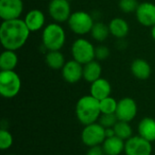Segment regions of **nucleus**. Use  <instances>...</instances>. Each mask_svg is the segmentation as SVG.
Segmentation results:
<instances>
[{"mask_svg": "<svg viewBox=\"0 0 155 155\" xmlns=\"http://www.w3.org/2000/svg\"><path fill=\"white\" fill-rule=\"evenodd\" d=\"M30 30L24 19L3 21L0 25V41L5 50L16 51L27 42Z\"/></svg>", "mask_w": 155, "mask_h": 155, "instance_id": "obj_1", "label": "nucleus"}, {"mask_svg": "<svg viewBox=\"0 0 155 155\" xmlns=\"http://www.w3.org/2000/svg\"><path fill=\"white\" fill-rule=\"evenodd\" d=\"M75 114L77 120L84 125L96 123L102 114L100 101L91 94L81 97L76 103Z\"/></svg>", "mask_w": 155, "mask_h": 155, "instance_id": "obj_2", "label": "nucleus"}, {"mask_svg": "<svg viewBox=\"0 0 155 155\" xmlns=\"http://www.w3.org/2000/svg\"><path fill=\"white\" fill-rule=\"evenodd\" d=\"M66 41V34L58 23L45 25L42 32V45L47 51H60Z\"/></svg>", "mask_w": 155, "mask_h": 155, "instance_id": "obj_3", "label": "nucleus"}, {"mask_svg": "<svg viewBox=\"0 0 155 155\" xmlns=\"http://www.w3.org/2000/svg\"><path fill=\"white\" fill-rule=\"evenodd\" d=\"M95 23L93 15L85 11H75L72 13L67 24L70 30L78 35H84L91 33Z\"/></svg>", "mask_w": 155, "mask_h": 155, "instance_id": "obj_4", "label": "nucleus"}, {"mask_svg": "<svg viewBox=\"0 0 155 155\" xmlns=\"http://www.w3.org/2000/svg\"><path fill=\"white\" fill-rule=\"evenodd\" d=\"M21 79L15 70L0 72V94L5 98H14L21 89Z\"/></svg>", "mask_w": 155, "mask_h": 155, "instance_id": "obj_5", "label": "nucleus"}, {"mask_svg": "<svg viewBox=\"0 0 155 155\" xmlns=\"http://www.w3.org/2000/svg\"><path fill=\"white\" fill-rule=\"evenodd\" d=\"M71 53L73 59L84 65L95 59V47L85 38H77L72 45Z\"/></svg>", "mask_w": 155, "mask_h": 155, "instance_id": "obj_6", "label": "nucleus"}, {"mask_svg": "<svg viewBox=\"0 0 155 155\" xmlns=\"http://www.w3.org/2000/svg\"><path fill=\"white\" fill-rule=\"evenodd\" d=\"M105 139V128L99 123L84 125L81 134V140L83 143L89 148L102 145Z\"/></svg>", "mask_w": 155, "mask_h": 155, "instance_id": "obj_7", "label": "nucleus"}, {"mask_svg": "<svg viewBox=\"0 0 155 155\" xmlns=\"http://www.w3.org/2000/svg\"><path fill=\"white\" fill-rule=\"evenodd\" d=\"M48 14L55 23L67 22L72 15L70 2L68 0H51L48 5Z\"/></svg>", "mask_w": 155, "mask_h": 155, "instance_id": "obj_8", "label": "nucleus"}, {"mask_svg": "<svg viewBox=\"0 0 155 155\" xmlns=\"http://www.w3.org/2000/svg\"><path fill=\"white\" fill-rule=\"evenodd\" d=\"M153 153L152 143L140 135L132 136L125 141V155H151Z\"/></svg>", "mask_w": 155, "mask_h": 155, "instance_id": "obj_9", "label": "nucleus"}, {"mask_svg": "<svg viewBox=\"0 0 155 155\" xmlns=\"http://www.w3.org/2000/svg\"><path fill=\"white\" fill-rule=\"evenodd\" d=\"M23 11V0H0V17L3 21L18 19Z\"/></svg>", "mask_w": 155, "mask_h": 155, "instance_id": "obj_10", "label": "nucleus"}, {"mask_svg": "<svg viewBox=\"0 0 155 155\" xmlns=\"http://www.w3.org/2000/svg\"><path fill=\"white\" fill-rule=\"evenodd\" d=\"M137 111L136 102L131 97H124L118 101L115 114L119 121L130 123L136 117Z\"/></svg>", "mask_w": 155, "mask_h": 155, "instance_id": "obj_11", "label": "nucleus"}, {"mask_svg": "<svg viewBox=\"0 0 155 155\" xmlns=\"http://www.w3.org/2000/svg\"><path fill=\"white\" fill-rule=\"evenodd\" d=\"M137 21L143 26L152 27L155 25V5L151 2L139 4L135 12Z\"/></svg>", "mask_w": 155, "mask_h": 155, "instance_id": "obj_12", "label": "nucleus"}, {"mask_svg": "<svg viewBox=\"0 0 155 155\" xmlns=\"http://www.w3.org/2000/svg\"><path fill=\"white\" fill-rule=\"evenodd\" d=\"M61 70L64 80L69 84H76L83 78L84 65L74 59L67 61Z\"/></svg>", "mask_w": 155, "mask_h": 155, "instance_id": "obj_13", "label": "nucleus"}, {"mask_svg": "<svg viewBox=\"0 0 155 155\" xmlns=\"http://www.w3.org/2000/svg\"><path fill=\"white\" fill-rule=\"evenodd\" d=\"M24 21L30 32H37L44 28L45 15L39 9H32L25 15Z\"/></svg>", "mask_w": 155, "mask_h": 155, "instance_id": "obj_14", "label": "nucleus"}, {"mask_svg": "<svg viewBox=\"0 0 155 155\" xmlns=\"http://www.w3.org/2000/svg\"><path fill=\"white\" fill-rule=\"evenodd\" d=\"M111 92H112L111 84L105 78L101 77L91 84L90 94L99 101L110 96Z\"/></svg>", "mask_w": 155, "mask_h": 155, "instance_id": "obj_15", "label": "nucleus"}, {"mask_svg": "<svg viewBox=\"0 0 155 155\" xmlns=\"http://www.w3.org/2000/svg\"><path fill=\"white\" fill-rule=\"evenodd\" d=\"M131 72L139 80H146L151 76L152 68L150 64L142 58H137L131 64Z\"/></svg>", "mask_w": 155, "mask_h": 155, "instance_id": "obj_16", "label": "nucleus"}, {"mask_svg": "<svg viewBox=\"0 0 155 155\" xmlns=\"http://www.w3.org/2000/svg\"><path fill=\"white\" fill-rule=\"evenodd\" d=\"M110 34L117 39H124L129 34L130 27L127 21L121 17H115L109 23Z\"/></svg>", "mask_w": 155, "mask_h": 155, "instance_id": "obj_17", "label": "nucleus"}, {"mask_svg": "<svg viewBox=\"0 0 155 155\" xmlns=\"http://www.w3.org/2000/svg\"><path fill=\"white\" fill-rule=\"evenodd\" d=\"M125 141L117 136L106 138L102 144L105 155H120L124 152Z\"/></svg>", "mask_w": 155, "mask_h": 155, "instance_id": "obj_18", "label": "nucleus"}, {"mask_svg": "<svg viewBox=\"0 0 155 155\" xmlns=\"http://www.w3.org/2000/svg\"><path fill=\"white\" fill-rule=\"evenodd\" d=\"M138 133L141 137L153 143L155 141V119L152 117L143 118L138 124Z\"/></svg>", "mask_w": 155, "mask_h": 155, "instance_id": "obj_19", "label": "nucleus"}, {"mask_svg": "<svg viewBox=\"0 0 155 155\" xmlns=\"http://www.w3.org/2000/svg\"><path fill=\"white\" fill-rule=\"evenodd\" d=\"M102 71H103L102 65L100 64L99 61L94 59V60H93V61H91L88 64L84 65L83 78L86 82L92 84L94 81L101 78Z\"/></svg>", "mask_w": 155, "mask_h": 155, "instance_id": "obj_20", "label": "nucleus"}, {"mask_svg": "<svg viewBox=\"0 0 155 155\" xmlns=\"http://www.w3.org/2000/svg\"><path fill=\"white\" fill-rule=\"evenodd\" d=\"M18 64V56L15 51L5 50L0 55V69L1 71L15 70Z\"/></svg>", "mask_w": 155, "mask_h": 155, "instance_id": "obj_21", "label": "nucleus"}, {"mask_svg": "<svg viewBox=\"0 0 155 155\" xmlns=\"http://www.w3.org/2000/svg\"><path fill=\"white\" fill-rule=\"evenodd\" d=\"M45 63L51 69L59 70L65 64V58L60 51H48L45 54Z\"/></svg>", "mask_w": 155, "mask_h": 155, "instance_id": "obj_22", "label": "nucleus"}, {"mask_svg": "<svg viewBox=\"0 0 155 155\" xmlns=\"http://www.w3.org/2000/svg\"><path fill=\"white\" fill-rule=\"evenodd\" d=\"M91 35L92 37L97 41V42H104L105 41L110 34V29L109 25L104 24V22L101 21H96L94 24V26L91 30Z\"/></svg>", "mask_w": 155, "mask_h": 155, "instance_id": "obj_23", "label": "nucleus"}, {"mask_svg": "<svg viewBox=\"0 0 155 155\" xmlns=\"http://www.w3.org/2000/svg\"><path fill=\"white\" fill-rule=\"evenodd\" d=\"M114 129L115 132V136L121 138L124 141H126L133 136V129L127 122L118 121L114 126Z\"/></svg>", "mask_w": 155, "mask_h": 155, "instance_id": "obj_24", "label": "nucleus"}, {"mask_svg": "<svg viewBox=\"0 0 155 155\" xmlns=\"http://www.w3.org/2000/svg\"><path fill=\"white\" fill-rule=\"evenodd\" d=\"M118 102L111 96H108L100 101V109L102 114H115L117 109Z\"/></svg>", "mask_w": 155, "mask_h": 155, "instance_id": "obj_25", "label": "nucleus"}, {"mask_svg": "<svg viewBox=\"0 0 155 155\" xmlns=\"http://www.w3.org/2000/svg\"><path fill=\"white\" fill-rule=\"evenodd\" d=\"M14 143V138L12 134L5 130V129H1L0 130V149L2 151L9 149Z\"/></svg>", "mask_w": 155, "mask_h": 155, "instance_id": "obj_26", "label": "nucleus"}, {"mask_svg": "<svg viewBox=\"0 0 155 155\" xmlns=\"http://www.w3.org/2000/svg\"><path fill=\"white\" fill-rule=\"evenodd\" d=\"M138 5H139V3L137 0H120L119 1V8L122 12L125 14L136 12Z\"/></svg>", "mask_w": 155, "mask_h": 155, "instance_id": "obj_27", "label": "nucleus"}, {"mask_svg": "<svg viewBox=\"0 0 155 155\" xmlns=\"http://www.w3.org/2000/svg\"><path fill=\"white\" fill-rule=\"evenodd\" d=\"M118 121L119 120L115 114H101L98 123L104 128H111L114 127Z\"/></svg>", "mask_w": 155, "mask_h": 155, "instance_id": "obj_28", "label": "nucleus"}, {"mask_svg": "<svg viewBox=\"0 0 155 155\" xmlns=\"http://www.w3.org/2000/svg\"><path fill=\"white\" fill-rule=\"evenodd\" d=\"M110 55V49L105 45H99L95 47V59L97 61H104Z\"/></svg>", "mask_w": 155, "mask_h": 155, "instance_id": "obj_29", "label": "nucleus"}, {"mask_svg": "<svg viewBox=\"0 0 155 155\" xmlns=\"http://www.w3.org/2000/svg\"><path fill=\"white\" fill-rule=\"evenodd\" d=\"M85 155H105L103 147L101 145L99 146H94V147H90L88 149V151L86 152Z\"/></svg>", "mask_w": 155, "mask_h": 155, "instance_id": "obj_30", "label": "nucleus"}, {"mask_svg": "<svg viewBox=\"0 0 155 155\" xmlns=\"http://www.w3.org/2000/svg\"><path fill=\"white\" fill-rule=\"evenodd\" d=\"M113 136H115V132H114V127L105 128V137L110 138V137H113Z\"/></svg>", "mask_w": 155, "mask_h": 155, "instance_id": "obj_31", "label": "nucleus"}, {"mask_svg": "<svg viewBox=\"0 0 155 155\" xmlns=\"http://www.w3.org/2000/svg\"><path fill=\"white\" fill-rule=\"evenodd\" d=\"M151 35H152L153 39L155 41V25H153V26H152V29H151Z\"/></svg>", "mask_w": 155, "mask_h": 155, "instance_id": "obj_32", "label": "nucleus"}, {"mask_svg": "<svg viewBox=\"0 0 155 155\" xmlns=\"http://www.w3.org/2000/svg\"><path fill=\"white\" fill-rule=\"evenodd\" d=\"M68 1H69V2H71V1H74V0H68Z\"/></svg>", "mask_w": 155, "mask_h": 155, "instance_id": "obj_33", "label": "nucleus"}, {"mask_svg": "<svg viewBox=\"0 0 155 155\" xmlns=\"http://www.w3.org/2000/svg\"><path fill=\"white\" fill-rule=\"evenodd\" d=\"M7 155H15V154H7Z\"/></svg>", "mask_w": 155, "mask_h": 155, "instance_id": "obj_34", "label": "nucleus"}]
</instances>
